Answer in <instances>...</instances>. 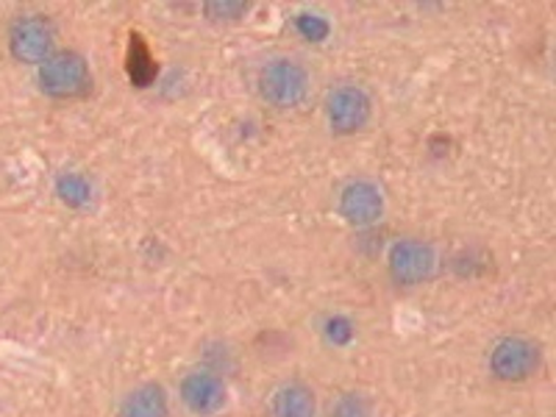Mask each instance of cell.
Segmentation results:
<instances>
[{
	"label": "cell",
	"mask_w": 556,
	"mask_h": 417,
	"mask_svg": "<svg viewBox=\"0 0 556 417\" xmlns=\"http://www.w3.org/2000/svg\"><path fill=\"white\" fill-rule=\"evenodd\" d=\"M543 365V351L529 337H504L490 351V374L506 384L529 381Z\"/></svg>",
	"instance_id": "3"
},
{
	"label": "cell",
	"mask_w": 556,
	"mask_h": 417,
	"mask_svg": "<svg viewBox=\"0 0 556 417\" xmlns=\"http://www.w3.org/2000/svg\"><path fill=\"white\" fill-rule=\"evenodd\" d=\"M178 395H181V404L192 415L208 417L217 415L226 406L228 387L223 381V376H217L215 370H192V374H187L181 379Z\"/></svg>",
	"instance_id": "8"
},
{
	"label": "cell",
	"mask_w": 556,
	"mask_h": 417,
	"mask_svg": "<svg viewBox=\"0 0 556 417\" xmlns=\"http://www.w3.org/2000/svg\"><path fill=\"white\" fill-rule=\"evenodd\" d=\"M260 96L273 109H295L309 96V73L295 59H273L260 70Z\"/></svg>",
	"instance_id": "2"
},
{
	"label": "cell",
	"mask_w": 556,
	"mask_h": 417,
	"mask_svg": "<svg viewBox=\"0 0 556 417\" xmlns=\"http://www.w3.org/2000/svg\"><path fill=\"white\" fill-rule=\"evenodd\" d=\"M387 267H390V276L399 285H424L437 270V251L429 242L406 237V240H399L390 248V253H387Z\"/></svg>",
	"instance_id": "5"
},
{
	"label": "cell",
	"mask_w": 556,
	"mask_h": 417,
	"mask_svg": "<svg viewBox=\"0 0 556 417\" xmlns=\"http://www.w3.org/2000/svg\"><path fill=\"white\" fill-rule=\"evenodd\" d=\"M340 217L348 226L367 228L381 220L384 215V195H381L379 184L367 181V178H356V181H348L340 190Z\"/></svg>",
	"instance_id": "7"
},
{
	"label": "cell",
	"mask_w": 556,
	"mask_h": 417,
	"mask_svg": "<svg viewBox=\"0 0 556 417\" xmlns=\"http://www.w3.org/2000/svg\"><path fill=\"white\" fill-rule=\"evenodd\" d=\"M298 31L304 34L306 39L320 42V39L329 34V23L323 17H317V14H301V17H298Z\"/></svg>",
	"instance_id": "15"
},
{
	"label": "cell",
	"mask_w": 556,
	"mask_h": 417,
	"mask_svg": "<svg viewBox=\"0 0 556 417\" xmlns=\"http://www.w3.org/2000/svg\"><path fill=\"white\" fill-rule=\"evenodd\" d=\"M56 195L62 198L67 206L84 208L92 201V184L84 176H78V173H62V176L56 178Z\"/></svg>",
	"instance_id": "12"
},
{
	"label": "cell",
	"mask_w": 556,
	"mask_h": 417,
	"mask_svg": "<svg viewBox=\"0 0 556 417\" xmlns=\"http://www.w3.org/2000/svg\"><path fill=\"white\" fill-rule=\"evenodd\" d=\"M356 329H354V323L348 320V317L342 315H331L329 320L323 323V337L331 342V345H348V342L354 340Z\"/></svg>",
	"instance_id": "14"
},
{
	"label": "cell",
	"mask_w": 556,
	"mask_h": 417,
	"mask_svg": "<svg viewBox=\"0 0 556 417\" xmlns=\"http://www.w3.org/2000/svg\"><path fill=\"white\" fill-rule=\"evenodd\" d=\"M270 417H317V399L312 387L301 384V381H290V384L278 387L273 392L270 406H267Z\"/></svg>",
	"instance_id": "10"
},
{
	"label": "cell",
	"mask_w": 556,
	"mask_h": 417,
	"mask_svg": "<svg viewBox=\"0 0 556 417\" xmlns=\"http://www.w3.org/2000/svg\"><path fill=\"white\" fill-rule=\"evenodd\" d=\"M37 81L48 98L73 101V98L87 96L92 89V70H89L87 59L81 53L59 51L48 62L39 64Z\"/></svg>",
	"instance_id": "1"
},
{
	"label": "cell",
	"mask_w": 556,
	"mask_h": 417,
	"mask_svg": "<svg viewBox=\"0 0 556 417\" xmlns=\"http://www.w3.org/2000/svg\"><path fill=\"white\" fill-rule=\"evenodd\" d=\"M53 42H56V31H53L51 20L42 14H23L9 28V51L17 62L23 64H45L53 56Z\"/></svg>",
	"instance_id": "4"
},
{
	"label": "cell",
	"mask_w": 556,
	"mask_h": 417,
	"mask_svg": "<svg viewBox=\"0 0 556 417\" xmlns=\"http://www.w3.org/2000/svg\"><path fill=\"white\" fill-rule=\"evenodd\" d=\"M370 114H374V101L356 84L331 89L329 98H326V117H329L331 131L340 134V137L362 131L370 121Z\"/></svg>",
	"instance_id": "6"
},
{
	"label": "cell",
	"mask_w": 556,
	"mask_h": 417,
	"mask_svg": "<svg viewBox=\"0 0 556 417\" xmlns=\"http://www.w3.org/2000/svg\"><path fill=\"white\" fill-rule=\"evenodd\" d=\"M329 417H374V404L362 392H342L331 404Z\"/></svg>",
	"instance_id": "13"
},
{
	"label": "cell",
	"mask_w": 556,
	"mask_h": 417,
	"mask_svg": "<svg viewBox=\"0 0 556 417\" xmlns=\"http://www.w3.org/2000/svg\"><path fill=\"white\" fill-rule=\"evenodd\" d=\"M126 70L131 84H137V87H151L153 78H156L159 73L156 59H153L151 48H148V42L139 37V34H131V37H128Z\"/></svg>",
	"instance_id": "11"
},
{
	"label": "cell",
	"mask_w": 556,
	"mask_h": 417,
	"mask_svg": "<svg viewBox=\"0 0 556 417\" xmlns=\"http://www.w3.org/2000/svg\"><path fill=\"white\" fill-rule=\"evenodd\" d=\"M117 417H170V399L167 390L156 381L134 387L123 399Z\"/></svg>",
	"instance_id": "9"
},
{
	"label": "cell",
	"mask_w": 556,
	"mask_h": 417,
	"mask_svg": "<svg viewBox=\"0 0 556 417\" xmlns=\"http://www.w3.org/2000/svg\"><path fill=\"white\" fill-rule=\"evenodd\" d=\"M208 14H226V20H237L248 12L245 3H208Z\"/></svg>",
	"instance_id": "16"
}]
</instances>
